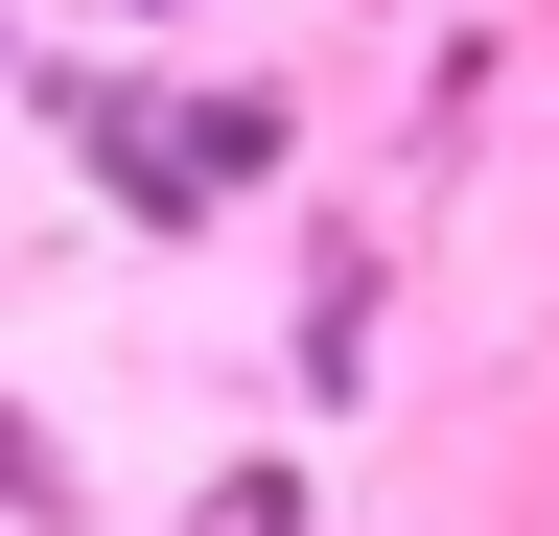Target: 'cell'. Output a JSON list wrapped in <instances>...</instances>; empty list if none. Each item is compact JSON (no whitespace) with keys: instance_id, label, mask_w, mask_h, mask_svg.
I'll use <instances>...</instances> for the list:
<instances>
[{"instance_id":"2","label":"cell","mask_w":559,"mask_h":536,"mask_svg":"<svg viewBox=\"0 0 559 536\" xmlns=\"http://www.w3.org/2000/svg\"><path fill=\"white\" fill-rule=\"evenodd\" d=\"M210 536H326V466L280 443V466H210Z\"/></svg>"},{"instance_id":"3","label":"cell","mask_w":559,"mask_h":536,"mask_svg":"<svg viewBox=\"0 0 559 536\" xmlns=\"http://www.w3.org/2000/svg\"><path fill=\"white\" fill-rule=\"evenodd\" d=\"M0 536H94V490H70V443H47V420H0Z\"/></svg>"},{"instance_id":"1","label":"cell","mask_w":559,"mask_h":536,"mask_svg":"<svg viewBox=\"0 0 559 536\" xmlns=\"http://www.w3.org/2000/svg\"><path fill=\"white\" fill-rule=\"evenodd\" d=\"M164 164H187V211H257V187H280V94H187Z\"/></svg>"},{"instance_id":"4","label":"cell","mask_w":559,"mask_h":536,"mask_svg":"<svg viewBox=\"0 0 559 536\" xmlns=\"http://www.w3.org/2000/svg\"><path fill=\"white\" fill-rule=\"evenodd\" d=\"M117 24H187V0H117Z\"/></svg>"}]
</instances>
